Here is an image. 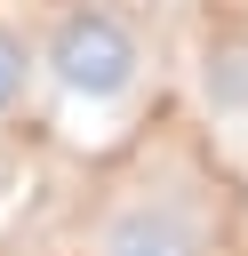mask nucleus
<instances>
[{"label":"nucleus","mask_w":248,"mask_h":256,"mask_svg":"<svg viewBox=\"0 0 248 256\" xmlns=\"http://www.w3.org/2000/svg\"><path fill=\"white\" fill-rule=\"evenodd\" d=\"M96 256H208V224L184 200H120L96 232Z\"/></svg>","instance_id":"obj_2"},{"label":"nucleus","mask_w":248,"mask_h":256,"mask_svg":"<svg viewBox=\"0 0 248 256\" xmlns=\"http://www.w3.org/2000/svg\"><path fill=\"white\" fill-rule=\"evenodd\" d=\"M208 96L216 112H248V40H224L208 56Z\"/></svg>","instance_id":"obj_3"},{"label":"nucleus","mask_w":248,"mask_h":256,"mask_svg":"<svg viewBox=\"0 0 248 256\" xmlns=\"http://www.w3.org/2000/svg\"><path fill=\"white\" fill-rule=\"evenodd\" d=\"M24 96H32V40L0 24V120H8Z\"/></svg>","instance_id":"obj_4"},{"label":"nucleus","mask_w":248,"mask_h":256,"mask_svg":"<svg viewBox=\"0 0 248 256\" xmlns=\"http://www.w3.org/2000/svg\"><path fill=\"white\" fill-rule=\"evenodd\" d=\"M144 72V40L120 8H64L48 32V80L72 104H128Z\"/></svg>","instance_id":"obj_1"}]
</instances>
